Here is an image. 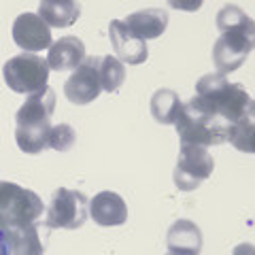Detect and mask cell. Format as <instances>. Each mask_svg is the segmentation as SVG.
I'll return each mask as SVG.
<instances>
[{
    "label": "cell",
    "mask_w": 255,
    "mask_h": 255,
    "mask_svg": "<svg viewBox=\"0 0 255 255\" xmlns=\"http://www.w3.org/2000/svg\"><path fill=\"white\" fill-rule=\"evenodd\" d=\"M43 211L45 204L34 191L19 187L17 183L0 181V234L6 253L36 255L45 251L36 228Z\"/></svg>",
    "instance_id": "1"
},
{
    "label": "cell",
    "mask_w": 255,
    "mask_h": 255,
    "mask_svg": "<svg viewBox=\"0 0 255 255\" xmlns=\"http://www.w3.org/2000/svg\"><path fill=\"white\" fill-rule=\"evenodd\" d=\"M53 109L55 92L49 85L36 94H28V100L15 115V142L23 153L36 155L47 149Z\"/></svg>",
    "instance_id": "2"
},
{
    "label": "cell",
    "mask_w": 255,
    "mask_h": 255,
    "mask_svg": "<svg viewBox=\"0 0 255 255\" xmlns=\"http://www.w3.org/2000/svg\"><path fill=\"white\" fill-rule=\"evenodd\" d=\"M196 98L230 126L251 117L255 109L253 98L245 87L241 83H230L221 73L204 75L196 83Z\"/></svg>",
    "instance_id": "3"
},
{
    "label": "cell",
    "mask_w": 255,
    "mask_h": 255,
    "mask_svg": "<svg viewBox=\"0 0 255 255\" xmlns=\"http://www.w3.org/2000/svg\"><path fill=\"white\" fill-rule=\"evenodd\" d=\"M172 126L177 128L181 142L202 145V147L226 142L230 130V124H226L221 117H217L213 111L206 109L196 96L187 102H181Z\"/></svg>",
    "instance_id": "4"
},
{
    "label": "cell",
    "mask_w": 255,
    "mask_h": 255,
    "mask_svg": "<svg viewBox=\"0 0 255 255\" xmlns=\"http://www.w3.org/2000/svg\"><path fill=\"white\" fill-rule=\"evenodd\" d=\"M2 75L4 83L15 94H36L47 87L49 66H47V60L38 53L23 51L6 60V64L2 66Z\"/></svg>",
    "instance_id": "5"
},
{
    "label": "cell",
    "mask_w": 255,
    "mask_h": 255,
    "mask_svg": "<svg viewBox=\"0 0 255 255\" xmlns=\"http://www.w3.org/2000/svg\"><path fill=\"white\" fill-rule=\"evenodd\" d=\"M90 200L83 191L58 187L47 206L45 226L49 230H79L87 221Z\"/></svg>",
    "instance_id": "6"
},
{
    "label": "cell",
    "mask_w": 255,
    "mask_h": 255,
    "mask_svg": "<svg viewBox=\"0 0 255 255\" xmlns=\"http://www.w3.org/2000/svg\"><path fill=\"white\" fill-rule=\"evenodd\" d=\"M215 170V159L209 153V147L181 142L177 168L172 172L174 185L181 191H194L202 185Z\"/></svg>",
    "instance_id": "7"
},
{
    "label": "cell",
    "mask_w": 255,
    "mask_h": 255,
    "mask_svg": "<svg viewBox=\"0 0 255 255\" xmlns=\"http://www.w3.org/2000/svg\"><path fill=\"white\" fill-rule=\"evenodd\" d=\"M255 28H234L223 30L221 36L213 45V62L221 75L234 73L243 66L247 55L253 51Z\"/></svg>",
    "instance_id": "8"
},
{
    "label": "cell",
    "mask_w": 255,
    "mask_h": 255,
    "mask_svg": "<svg viewBox=\"0 0 255 255\" xmlns=\"http://www.w3.org/2000/svg\"><path fill=\"white\" fill-rule=\"evenodd\" d=\"M98 55L85 58L75 73L68 77L64 83V96L73 102V105H90L102 92L100 85V75H98Z\"/></svg>",
    "instance_id": "9"
},
{
    "label": "cell",
    "mask_w": 255,
    "mask_h": 255,
    "mask_svg": "<svg viewBox=\"0 0 255 255\" xmlns=\"http://www.w3.org/2000/svg\"><path fill=\"white\" fill-rule=\"evenodd\" d=\"M13 41L19 49L30 53L49 49L51 28L38 17V13H21L13 23Z\"/></svg>",
    "instance_id": "10"
},
{
    "label": "cell",
    "mask_w": 255,
    "mask_h": 255,
    "mask_svg": "<svg viewBox=\"0 0 255 255\" xmlns=\"http://www.w3.org/2000/svg\"><path fill=\"white\" fill-rule=\"evenodd\" d=\"M109 38H111V45H113V51L119 62L130 64V66H138V64L147 62V58H149L147 41H142L136 34H132L122 19L111 21Z\"/></svg>",
    "instance_id": "11"
},
{
    "label": "cell",
    "mask_w": 255,
    "mask_h": 255,
    "mask_svg": "<svg viewBox=\"0 0 255 255\" xmlns=\"http://www.w3.org/2000/svg\"><path fill=\"white\" fill-rule=\"evenodd\" d=\"M87 213L102 228L124 226L128 221V206L124 202V198L115 194V191H100V194H96L90 200Z\"/></svg>",
    "instance_id": "12"
},
{
    "label": "cell",
    "mask_w": 255,
    "mask_h": 255,
    "mask_svg": "<svg viewBox=\"0 0 255 255\" xmlns=\"http://www.w3.org/2000/svg\"><path fill=\"white\" fill-rule=\"evenodd\" d=\"M85 60V45L77 36H62L60 41L49 45L47 66L49 70H75Z\"/></svg>",
    "instance_id": "13"
},
{
    "label": "cell",
    "mask_w": 255,
    "mask_h": 255,
    "mask_svg": "<svg viewBox=\"0 0 255 255\" xmlns=\"http://www.w3.org/2000/svg\"><path fill=\"white\" fill-rule=\"evenodd\" d=\"M166 247L170 253L177 255H196L202 251V230L189 219L174 221L168 234H166Z\"/></svg>",
    "instance_id": "14"
},
{
    "label": "cell",
    "mask_w": 255,
    "mask_h": 255,
    "mask_svg": "<svg viewBox=\"0 0 255 255\" xmlns=\"http://www.w3.org/2000/svg\"><path fill=\"white\" fill-rule=\"evenodd\" d=\"M124 23L132 34H136L142 41H149V38H157L166 32V28H168V11L142 9V11L128 15Z\"/></svg>",
    "instance_id": "15"
},
{
    "label": "cell",
    "mask_w": 255,
    "mask_h": 255,
    "mask_svg": "<svg viewBox=\"0 0 255 255\" xmlns=\"http://www.w3.org/2000/svg\"><path fill=\"white\" fill-rule=\"evenodd\" d=\"M38 17L49 28H70L81 17L79 0H41Z\"/></svg>",
    "instance_id": "16"
},
{
    "label": "cell",
    "mask_w": 255,
    "mask_h": 255,
    "mask_svg": "<svg viewBox=\"0 0 255 255\" xmlns=\"http://www.w3.org/2000/svg\"><path fill=\"white\" fill-rule=\"evenodd\" d=\"M179 107H181V98L174 90H157L153 96H151V115L157 124H164V126H172L174 124V117L179 113Z\"/></svg>",
    "instance_id": "17"
},
{
    "label": "cell",
    "mask_w": 255,
    "mask_h": 255,
    "mask_svg": "<svg viewBox=\"0 0 255 255\" xmlns=\"http://www.w3.org/2000/svg\"><path fill=\"white\" fill-rule=\"evenodd\" d=\"M98 75H100V85L102 90L113 94L126 81V66L113 55H100L98 60Z\"/></svg>",
    "instance_id": "18"
},
{
    "label": "cell",
    "mask_w": 255,
    "mask_h": 255,
    "mask_svg": "<svg viewBox=\"0 0 255 255\" xmlns=\"http://www.w3.org/2000/svg\"><path fill=\"white\" fill-rule=\"evenodd\" d=\"M228 140L245 153H253L255 151V126H253V115L245 117L241 122H236L230 126L228 130Z\"/></svg>",
    "instance_id": "19"
},
{
    "label": "cell",
    "mask_w": 255,
    "mask_h": 255,
    "mask_svg": "<svg viewBox=\"0 0 255 255\" xmlns=\"http://www.w3.org/2000/svg\"><path fill=\"white\" fill-rule=\"evenodd\" d=\"M77 140V132L73 126L68 124H58V126H51L49 128V136H47V147L55 149V151H68L73 149Z\"/></svg>",
    "instance_id": "20"
},
{
    "label": "cell",
    "mask_w": 255,
    "mask_h": 255,
    "mask_svg": "<svg viewBox=\"0 0 255 255\" xmlns=\"http://www.w3.org/2000/svg\"><path fill=\"white\" fill-rule=\"evenodd\" d=\"M202 4H204V0H168V6H172L177 11H187V13L198 11Z\"/></svg>",
    "instance_id": "21"
},
{
    "label": "cell",
    "mask_w": 255,
    "mask_h": 255,
    "mask_svg": "<svg viewBox=\"0 0 255 255\" xmlns=\"http://www.w3.org/2000/svg\"><path fill=\"white\" fill-rule=\"evenodd\" d=\"M6 253V247H4V241H2V234H0V255Z\"/></svg>",
    "instance_id": "22"
}]
</instances>
